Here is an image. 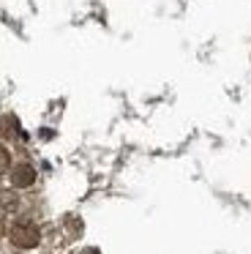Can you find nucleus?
<instances>
[{
  "mask_svg": "<svg viewBox=\"0 0 251 254\" xmlns=\"http://www.w3.org/2000/svg\"><path fill=\"white\" fill-rule=\"evenodd\" d=\"M8 238H11V243L19 246V249H33V246H38V241H41V232H38V227L33 224L30 219H19V221L11 224Z\"/></svg>",
  "mask_w": 251,
  "mask_h": 254,
  "instance_id": "1",
  "label": "nucleus"
},
{
  "mask_svg": "<svg viewBox=\"0 0 251 254\" xmlns=\"http://www.w3.org/2000/svg\"><path fill=\"white\" fill-rule=\"evenodd\" d=\"M33 181H36V170H33L30 164H16L14 170H11V183H14L16 189H27Z\"/></svg>",
  "mask_w": 251,
  "mask_h": 254,
  "instance_id": "2",
  "label": "nucleus"
},
{
  "mask_svg": "<svg viewBox=\"0 0 251 254\" xmlns=\"http://www.w3.org/2000/svg\"><path fill=\"white\" fill-rule=\"evenodd\" d=\"M16 131H19V128H16V118L5 115L3 121H0V134H3V137H8V139H14Z\"/></svg>",
  "mask_w": 251,
  "mask_h": 254,
  "instance_id": "3",
  "label": "nucleus"
},
{
  "mask_svg": "<svg viewBox=\"0 0 251 254\" xmlns=\"http://www.w3.org/2000/svg\"><path fill=\"white\" fill-rule=\"evenodd\" d=\"M0 210H16L14 191H0Z\"/></svg>",
  "mask_w": 251,
  "mask_h": 254,
  "instance_id": "4",
  "label": "nucleus"
},
{
  "mask_svg": "<svg viewBox=\"0 0 251 254\" xmlns=\"http://www.w3.org/2000/svg\"><path fill=\"white\" fill-rule=\"evenodd\" d=\"M8 167H11V153L3 148V145H0V175H3V172H8Z\"/></svg>",
  "mask_w": 251,
  "mask_h": 254,
  "instance_id": "5",
  "label": "nucleus"
},
{
  "mask_svg": "<svg viewBox=\"0 0 251 254\" xmlns=\"http://www.w3.org/2000/svg\"><path fill=\"white\" fill-rule=\"evenodd\" d=\"M82 254H101V252H98V249H85Z\"/></svg>",
  "mask_w": 251,
  "mask_h": 254,
  "instance_id": "6",
  "label": "nucleus"
}]
</instances>
